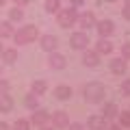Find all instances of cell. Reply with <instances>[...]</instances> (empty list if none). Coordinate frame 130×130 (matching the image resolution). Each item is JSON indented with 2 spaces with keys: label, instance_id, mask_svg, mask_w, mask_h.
<instances>
[{
  "label": "cell",
  "instance_id": "obj_1",
  "mask_svg": "<svg viewBox=\"0 0 130 130\" xmlns=\"http://www.w3.org/2000/svg\"><path fill=\"white\" fill-rule=\"evenodd\" d=\"M35 39H39V28L35 24H28V26H22L20 30L13 32V41L18 46H26V43H32Z\"/></svg>",
  "mask_w": 130,
  "mask_h": 130
},
{
  "label": "cell",
  "instance_id": "obj_2",
  "mask_svg": "<svg viewBox=\"0 0 130 130\" xmlns=\"http://www.w3.org/2000/svg\"><path fill=\"white\" fill-rule=\"evenodd\" d=\"M83 95L89 104H102L106 91H104V85H100V83H87L83 89Z\"/></svg>",
  "mask_w": 130,
  "mask_h": 130
},
{
  "label": "cell",
  "instance_id": "obj_3",
  "mask_svg": "<svg viewBox=\"0 0 130 130\" xmlns=\"http://www.w3.org/2000/svg\"><path fill=\"white\" fill-rule=\"evenodd\" d=\"M76 18H78V9L76 7H67V9H59L56 11V22H59L61 28H70L76 24Z\"/></svg>",
  "mask_w": 130,
  "mask_h": 130
},
{
  "label": "cell",
  "instance_id": "obj_4",
  "mask_svg": "<svg viewBox=\"0 0 130 130\" xmlns=\"http://www.w3.org/2000/svg\"><path fill=\"white\" fill-rule=\"evenodd\" d=\"M89 32L87 30H78V32H74L70 37V46L74 48V50H87V46H89Z\"/></svg>",
  "mask_w": 130,
  "mask_h": 130
},
{
  "label": "cell",
  "instance_id": "obj_5",
  "mask_svg": "<svg viewBox=\"0 0 130 130\" xmlns=\"http://www.w3.org/2000/svg\"><path fill=\"white\" fill-rule=\"evenodd\" d=\"M95 15H93V11H85V13H78V18H76V24L80 26V30H89V28H95Z\"/></svg>",
  "mask_w": 130,
  "mask_h": 130
},
{
  "label": "cell",
  "instance_id": "obj_6",
  "mask_svg": "<svg viewBox=\"0 0 130 130\" xmlns=\"http://www.w3.org/2000/svg\"><path fill=\"white\" fill-rule=\"evenodd\" d=\"M28 121H30L32 126H37V128H39V126H46V124H50V113L43 111V108H35Z\"/></svg>",
  "mask_w": 130,
  "mask_h": 130
},
{
  "label": "cell",
  "instance_id": "obj_7",
  "mask_svg": "<svg viewBox=\"0 0 130 130\" xmlns=\"http://www.w3.org/2000/svg\"><path fill=\"white\" fill-rule=\"evenodd\" d=\"M50 121H52V126H54L56 130H65V128H67V124H70V117H67V113H65V111H54L50 115Z\"/></svg>",
  "mask_w": 130,
  "mask_h": 130
},
{
  "label": "cell",
  "instance_id": "obj_8",
  "mask_svg": "<svg viewBox=\"0 0 130 130\" xmlns=\"http://www.w3.org/2000/svg\"><path fill=\"white\" fill-rule=\"evenodd\" d=\"M95 30L100 37H111L115 32V24H113V20H100V22H95Z\"/></svg>",
  "mask_w": 130,
  "mask_h": 130
},
{
  "label": "cell",
  "instance_id": "obj_9",
  "mask_svg": "<svg viewBox=\"0 0 130 130\" xmlns=\"http://www.w3.org/2000/svg\"><path fill=\"white\" fill-rule=\"evenodd\" d=\"M39 46L46 52H54L56 48H59V39H56L54 35H41V37H39Z\"/></svg>",
  "mask_w": 130,
  "mask_h": 130
},
{
  "label": "cell",
  "instance_id": "obj_10",
  "mask_svg": "<svg viewBox=\"0 0 130 130\" xmlns=\"http://www.w3.org/2000/svg\"><path fill=\"white\" fill-rule=\"evenodd\" d=\"M113 48H115V46H113V41L108 37H100V39H98V43H95V52L100 56H102V54H111Z\"/></svg>",
  "mask_w": 130,
  "mask_h": 130
},
{
  "label": "cell",
  "instance_id": "obj_11",
  "mask_svg": "<svg viewBox=\"0 0 130 130\" xmlns=\"http://www.w3.org/2000/svg\"><path fill=\"white\" fill-rule=\"evenodd\" d=\"M126 70H128V61H126V59L117 56V59H113V61H111V72H113L115 76H124V74H126Z\"/></svg>",
  "mask_w": 130,
  "mask_h": 130
},
{
  "label": "cell",
  "instance_id": "obj_12",
  "mask_svg": "<svg viewBox=\"0 0 130 130\" xmlns=\"http://www.w3.org/2000/svg\"><path fill=\"white\" fill-rule=\"evenodd\" d=\"M106 119H104L102 115H91L87 119V128L89 130H106Z\"/></svg>",
  "mask_w": 130,
  "mask_h": 130
},
{
  "label": "cell",
  "instance_id": "obj_13",
  "mask_svg": "<svg viewBox=\"0 0 130 130\" xmlns=\"http://www.w3.org/2000/svg\"><path fill=\"white\" fill-rule=\"evenodd\" d=\"M48 65H50L52 70H63L65 67V56L61 54V52H50V56H48Z\"/></svg>",
  "mask_w": 130,
  "mask_h": 130
},
{
  "label": "cell",
  "instance_id": "obj_14",
  "mask_svg": "<svg viewBox=\"0 0 130 130\" xmlns=\"http://www.w3.org/2000/svg\"><path fill=\"white\" fill-rule=\"evenodd\" d=\"M100 115H102L106 121H108V119H115V117L119 115V106H117L115 102H106V104L102 106V113H100Z\"/></svg>",
  "mask_w": 130,
  "mask_h": 130
},
{
  "label": "cell",
  "instance_id": "obj_15",
  "mask_svg": "<svg viewBox=\"0 0 130 130\" xmlns=\"http://www.w3.org/2000/svg\"><path fill=\"white\" fill-rule=\"evenodd\" d=\"M98 63H100V54L95 50H85V54H83V65L85 67H95Z\"/></svg>",
  "mask_w": 130,
  "mask_h": 130
},
{
  "label": "cell",
  "instance_id": "obj_16",
  "mask_svg": "<svg viewBox=\"0 0 130 130\" xmlns=\"http://www.w3.org/2000/svg\"><path fill=\"white\" fill-rule=\"evenodd\" d=\"M0 59H2V63L13 65L15 61H18V50H15V48H5V50L0 52Z\"/></svg>",
  "mask_w": 130,
  "mask_h": 130
},
{
  "label": "cell",
  "instance_id": "obj_17",
  "mask_svg": "<svg viewBox=\"0 0 130 130\" xmlns=\"http://www.w3.org/2000/svg\"><path fill=\"white\" fill-rule=\"evenodd\" d=\"M54 98L56 100H70L72 98V87H67V85H59V87H54Z\"/></svg>",
  "mask_w": 130,
  "mask_h": 130
},
{
  "label": "cell",
  "instance_id": "obj_18",
  "mask_svg": "<svg viewBox=\"0 0 130 130\" xmlns=\"http://www.w3.org/2000/svg\"><path fill=\"white\" fill-rule=\"evenodd\" d=\"M13 111V98L9 93H2L0 95V113H11Z\"/></svg>",
  "mask_w": 130,
  "mask_h": 130
},
{
  "label": "cell",
  "instance_id": "obj_19",
  "mask_svg": "<svg viewBox=\"0 0 130 130\" xmlns=\"http://www.w3.org/2000/svg\"><path fill=\"white\" fill-rule=\"evenodd\" d=\"M30 91L35 93V95H43V93L48 91V83L46 80H32V85H30Z\"/></svg>",
  "mask_w": 130,
  "mask_h": 130
},
{
  "label": "cell",
  "instance_id": "obj_20",
  "mask_svg": "<svg viewBox=\"0 0 130 130\" xmlns=\"http://www.w3.org/2000/svg\"><path fill=\"white\" fill-rule=\"evenodd\" d=\"M13 32H15V28H13V22H0V37H13Z\"/></svg>",
  "mask_w": 130,
  "mask_h": 130
},
{
  "label": "cell",
  "instance_id": "obj_21",
  "mask_svg": "<svg viewBox=\"0 0 130 130\" xmlns=\"http://www.w3.org/2000/svg\"><path fill=\"white\" fill-rule=\"evenodd\" d=\"M24 104H26V108H30V111L39 108V95H35V93L30 91L26 98H24Z\"/></svg>",
  "mask_w": 130,
  "mask_h": 130
},
{
  "label": "cell",
  "instance_id": "obj_22",
  "mask_svg": "<svg viewBox=\"0 0 130 130\" xmlns=\"http://www.w3.org/2000/svg\"><path fill=\"white\" fill-rule=\"evenodd\" d=\"M24 20V9L22 7H15L9 11V22H22Z\"/></svg>",
  "mask_w": 130,
  "mask_h": 130
},
{
  "label": "cell",
  "instance_id": "obj_23",
  "mask_svg": "<svg viewBox=\"0 0 130 130\" xmlns=\"http://www.w3.org/2000/svg\"><path fill=\"white\" fill-rule=\"evenodd\" d=\"M117 119H119V126H121V128H130V111H119Z\"/></svg>",
  "mask_w": 130,
  "mask_h": 130
},
{
  "label": "cell",
  "instance_id": "obj_24",
  "mask_svg": "<svg viewBox=\"0 0 130 130\" xmlns=\"http://www.w3.org/2000/svg\"><path fill=\"white\" fill-rule=\"evenodd\" d=\"M61 9V0H46V11L48 13H56Z\"/></svg>",
  "mask_w": 130,
  "mask_h": 130
},
{
  "label": "cell",
  "instance_id": "obj_25",
  "mask_svg": "<svg viewBox=\"0 0 130 130\" xmlns=\"http://www.w3.org/2000/svg\"><path fill=\"white\" fill-rule=\"evenodd\" d=\"M11 130H30V121L28 119H18L13 126H11Z\"/></svg>",
  "mask_w": 130,
  "mask_h": 130
},
{
  "label": "cell",
  "instance_id": "obj_26",
  "mask_svg": "<svg viewBox=\"0 0 130 130\" xmlns=\"http://www.w3.org/2000/svg\"><path fill=\"white\" fill-rule=\"evenodd\" d=\"M121 59H126V61H130V41H126V43H121Z\"/></svg>",
  "mask_w": 130,
  "mask_h": 130
},
{
  "label": "cell",
  "instance_id": "obj_27",
  "mask_svg": "<svg viewBox=\"0 0 130 130\" xmlns=\"http://www.w3.org/2000/svg\"><path fill=\"white\" fill-rule=\"evenodd\" d=\"M121 15H124V20H130V0H124V7H121Z\"/></svg>",
  "mask_w": 130,
  "mask_h": 130
},
{
  "label": "cell",
  "instance_id": "obj_28",
  "mask_svg": "<svg viewBox=\"0 0 130 130\" xmlns=\"http://www.w3.org/2000/svg\"><path fill=\"white\" fill-rule=\"evenodd\" d=\"M9 89H11V85L0 76V95H2V93H9Z\"/></svg>",
  "mask_w": 130,
  "mask_h": 130
},
{
  "label": "cell",
  "instance_id": "obj_29",
  "mask_svg": "<svg viewBox=\"0 0 130 130\" xmlns=\"http://www.w3.org/2000/svg\"><path fill=\"white\" fill-rule=\"evenodd\" d=\"M121 93H124V95H128V98H130V78H126L124 83H121Z\"/></svg>",
  "mask_w": 130,
  "mask_h": 130
},
{
  "label": "cell",
  "instance_id": "obj_30",
  "mask_svg": "<svg viewBox=\"0 0 130 130\" xmlns=\"http://www.w3.org/2000/svg\"><path fill=\"white\" fill-rule=\"evenodd\" d=\"M67 130H85V126L78 121H72V124H67Z\"/></svg>",
  "mask_w": 130,
  "mask_h": 130
},
{
  "label": "cell",
  "instance_id": "obj_31",
  "mask_svg": "<svg viewBox=\"0 0 130 130\" xmlns=\"http://www.w3.org/2000/svg\"><path fill=\"white\" fill-rule=\"evenodd\" d=\"M70 2H72V7H76V9L85 5V0H70Z\"/></svg>",
  "mask_w": 130,
  "mask_h": 130
},
{
  "label": "cell",
  "instance_id": "obj_32",
  "mask_svg": "<svg viewBox=\"0 0 130 130\" xmlns=\"http://www.w3.org/2000/svg\"><path fill=\"white\" fill-rule=\"evenodd\" d=\"M13 2H15V7H26L30 0H13Z\"/></svg>",
  "mask_w": 130,
  "mask_h": 130
},
{
  "label": "cell",
  "instance_id": "obj_33",
  "mask_svg": "<svg viewBox=\"0 0 130 130\" xmlns=\"http://www.w3.org/2000/svg\"><path fill=\"white\" fill-rule=\"evenodd\" d=\"M106 130H124V128L119 124H111V126H106Z\"/></svg>",
  "mask_w": 130,
  "mask_h": 130
},
{
  "label": "cell",
  "instance_id": "obj_34",
  "mask_svg": "<svg viewBox=\"0 0 130 130\" xmlns=\"http://www.w3.org/2000/svg\"><path fill=\"white\" fill-rule=\"evenodd\" d=\"M0 130H11V126L5 124V121H0Z\"/></svg>",
  "mask_w": 130,
  "mask_h": 130
},
{
  "label": "cell",
  "instance_id": "obj_35",
  "mask_svg": "<svg viewBox=\"0 0 130 130\" xmlns=\"http://www.w3.org/2000/svg\"><path fill=\"white\" fill-rule=\"evenodd\" d=\"M39 130H52V126H48V124L46 126H39Z\"/></svg>",
  "mask_w": 130,
  "mask_h": 130
},
{
  "label": "cell",
  "instance_id": "obj_36",
  "mask_svg": "<svg viewBox=\"0 0 130 130\" xmlns=\"http://www.w3.org/2000/svg\"><path fill=\"white\" fill-rule=\"evenodd\" d=\"M5 2H7V0H0V9H2V7H5Z\"/></svg>",
  "mask_w": 130,
  "mask_h": 130
},
{
  "label": "cell",
  "instance_id": "obj_37",
  "mask_svg": "<svg viewBox=\"0 0 130 130\" xmlns=\"http://www.w3.org/2000/svg\"><path fill=\"white\" fill-rule=\"evenodd\" d=\"M2 50H5V46H2V43H0V52H2Z\"/></svg>",
  "mask_w": 130,
  "mask_h": 130
},
{
  "label": "cell",
  "instance_id": "obj_38",
  "mask_svg": "<svg viewBox=\"0 0 130 130\" xmlns=\"http://www.w3.org/2000/svg\"><path fill=\"white\" fill-rule=\"evenodd\" d=\"M104 2H117V0H104Z\"/></svg>",
  "mask_w": 130,
  "mask_h": 130
},
{
  "label": "cell",
  "instance_id": "obj_39",
  "mask_svg": "<svg viewBox=\"0 0 130 130\" xmlns=\"http://www.w3.org/2000/svg\"><path fill=\"white\" fill-rule=\"evenodd\" d=\"M0 74H2V70H0Z\"/></svg>",
  "mask_w": 130,
  "mask_h": 130
}]
</instances>
